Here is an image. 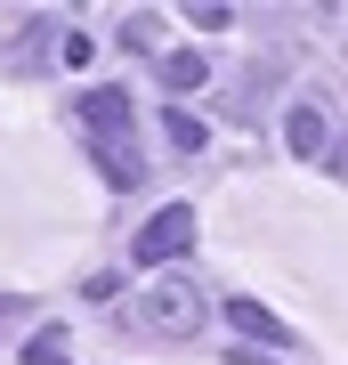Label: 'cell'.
I'll list each match as a JSON object with an SVG mask.
<instances>
[{"label": "cell", "instance_id": "9", "mask_svg": "<svg viewBox=\"0 0 348 365\" xmlns=\"http://www.w3.org/2000/svg\"><path fill=\"white\" fill-rule=\"evenodd\" d=\"M16 317H25V300H9V292H0V341H9V325H16Z\"/></svg>", "mask_w": 348, "mask_h": 365}, {"label": "cell", "instance_id": "10", "mask_svg": "<svg viewBox=\"0 0 348 365\" xmlns=\"http://www.w3.org/2000/svg\"><path fill=\"white\" fill-rule=\"evenodd\" d=\"M235 365H275V357H243V349H235Z\"/></svg>", "mask_w": 348, "mask_h": 365}, {"label": "cell", "instance_id": "2", "mask_svg": "<svg viewBox=\"0 0 348 365\" xmlns=\"http://www.w3.org/2000/svg\"><path fill=\"white\" fill-rule=\"evenodd\" d=\"M81 122H90V138H114V155H130V130H138V106H130V90L114 81V90H90V98H81Z\"/></svg>", "mask_w": 348, "mask_h": 365}, {"label": "cell", "instance_id": "6", "mask_svg": "<svg viewBox=\"0 0 348 365\" xmlns=\"http://www.w3.org/2000/svg\"><path fill=\"white\" fill-rule=\"evenodd\" d=\"M194 309H203V300H194L186 284H162V292H154V325H170V333H186Z\"/></svg>", "mask_w": 348, "mask_h": 365}, {"label": "cell", "instance_id": "7", "mask_svg": "<svg viewBox=\"0 0 348 365\" xmlns=\"http://www.w3.org/2000/svg\"><path fill=\"white\" fill-rule=\"evenodd\" d=\"M162 138L179 146V155H203V138H211V130H203V114H186V106H170V114H162Z\"/></svg>", "mask_w": 348, "mask_h": 365}, {"label": "cell", "instance_id": "3", "mask_svg": "<svg viewBox=\"0 0 348 365\" xmlns=\"http://www.w3.org/2000/svg\"><path fill=\"white\" fill-rule=\"evenodd\" d=\"M227 317H235V333L268 341V349H292V325H284V317L268 309V300H243V292H235V300H227Z\"/></svg>", "mask_w": 348, "mask_h": 365}, {"label": "cell", "instance_id": "5", "mask_svg": "<svg viewBox=\"0 0 348 365\" xmlns=\"http://www.w3.org/2000/svg\"><path fill=\"white\" fill-rule=\"evenodd\" d=\"M284 122H292V130H284L292 155H324V106H292Z\"/></svg>", "mask_w": 348, "mask_h": 365}, {"label": "cell", "instance_id": "4", "mask_svg": "<svg viewBox=\"0 0 348 365\" xmlns=\"http://www.w3.org/2000/svg\"><path fill=\"white\" fill-rule=\"evenodd\" d=\"M154 73H162V90H170V106H179L186 90H203V57H194V49H170V57H154Z\"/></svg>", "mask_w": 348, "mask_h": 365}, {"label": "cell", "instance_id": "1", "mask_svg": "<svg viewBox=\"0 0 348 365\" xmlns=\"http://www.w3.org/2000/svg\"><path fill=\"white\" fill-rule=\"evenodd\" d=\"M186 244H194V211H186V203H162L154 220L138 227V244H130V260H138V268H170V260H179Z\"/></svg>", "mask_w": 348, "mask_h": 365}, {"label": "cell", "instance_id": "8", "mask_svg": "<svg viewBox=\"0 0 348 365\" xmlns=\"http://www.w3.org/2000/svg\"><path fill=\"white\" fill-rule=\"evenodd\" d=\"M57 66H73V73H90V66H97V49H90V33H73V41H65V57H57Z\"/></svg>", "mask_w": 348, "mask_h": 365}]
</instances>
